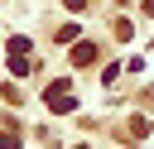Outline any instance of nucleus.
<instances>
[{
  "instance_id": "nucleus-1",
  "label": "nucleus",
  "mask_w": 154,
  "mask_h": 149,
  "mask_svg": "<svg viewBox=\"0 0 154 149\" xmlns=\"http://www.w3.org/2000/svg\"><path fill=\"white\" fill-rule=\"evenodd\" d=\"M43 101H48V106H53L58 115H67V111L77 106V96H72V82H67V77H63V82H53V87L43 91Z\"/></svg>"
},
{
  "instance_id": "nucleus-2",
  "label": "nucleus",
  "mask_w": 154,
  "mask_h": 149,
  "mask_svg": "<svg viewBox=\"0 0 154 149\" xmlns=\"http://www.w3.org/2000/svg\"><path fill=\"white\" fill-rule=\"evenodd\" d=\"M72 62H77V67H87V62H96V43H87V38H82V43L72 48Z\"/></svg>"
},
{
  "instance_id": "nucleus-3",
  "label": "nucleus",
  "mask_w": 154,
  "mask_h": 149,
  "mask_svg": "<svg viewBox=\"0 0 154 149\" xmlns=\"http://www.w3.org/2000/svg\"><path fill=\"white\" fill-rule=\"evenodd\" d=\"M0 149H19V139L14 135H0Z\"/></svg>"
},
{
  "instance_id": "nucleus-4",
  "label": "nucleus",
  "mask_w": 154,
  "mask_h": 149,
  "mask_svg": "<svg viewBox=\"0 0 154 149\" xmlns=\"http://www.w3.org/2000/svg\"><path fill=\"white\" fill-rule=\"evenodd\" d=\"M63 5H67V10H82V5H87V0H63Z\"/></svg>"
}]
</instances>
